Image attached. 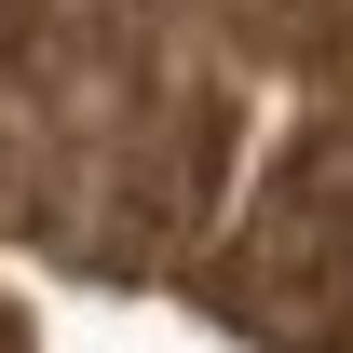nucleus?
<instances>
[{
    "instance_id": "1",
    "label": "nucleus",
    "mask_w": 353,
    "mask_h": 353,
    "mask_svg": "<svg viewBox=\"0 0 353 353\" xmlns=\"http://www.w3.org/2000/svg\"><path fill=\"white\" fill-rule=\"evenodd\" d=\"M14 41H28V0H0V54H14Z\"/></svg>"
}]
</instances>
